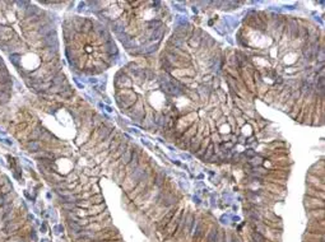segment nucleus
Masks as SVG:
<instances>
[{"instance_id": "5", "label": "nucleus", "mask_w": 325, "mask_h": 242, "mask_svg": "<svg viewBox=\"0 0 325 242\" xmlns=\"http://www.w3.org/2000/svg\"><path fill=\"white\" fill-rule=\"evenodd\" d=\"M202 144V140H199L198 138H195V136H193V138L190 139V152L191 153H196L198 149H199V146H200Z\"/></svg>"}, {"instance_id": "1", "label": "nucleus", "mask_w": 325, "mask_h": 242, "mask_svg": "<svg viewBox=\"0 0 325 242\" xmlns=\"http://www.w3.org/2000/svg\"><path fill=\"white\" fill-rule=\"evenodd\" d=\"M287 28V32L291 35L292 40H296L298 37V23H297V20L295 19H288V26L286 27Z\"/></svg>"}, {"instance_id": "12", "label": "nucleus", "mask_w": 325, "mask_h": 242, "mask_svg": "<svg viewBox=\"0 0 325 242\" xmlns=\"http://www.w3.org/2000/svg\"><path fill=\"white\" fill-rule=\"evenodd\" d=\"M62 208H65V209H73V208H74V204H73V203H71V204H64V205H62Z\"/></svg>"}, {"instance_id": "4", "label": "nucleus", "mask_w": 325, "mask_h": 242, "mask_svg": "<svg viewBox=\"0 0 325 242\" xmlns=\"http://www.w3.org/2000/svg\"><path fill=\"white\" fill-rule=\"evenodd\" d=\"M133 152H134V149H128L126 152H125V153L121 155V163H122L124 166H128V164H129V162L131 161Z\"/></svg>"}, {"instance_id": "6", "label": "nucleus", "mask_w": 325, "mask_h": 242, "mask_svg": "<svg viewBox=\"0 0 325 242\" xmlns=\"http://www.w3.org/2000/svg\"><path fill=\"white\" fill-rule=\"evenodd\" d=\"M9 59H10V61H12V64L14 65V66H17V68H19V65H20V54L19 52H12V54L9 55Z\"/></svg>"}, {"instance_id": "7", "label": "nucleus", "mask_w": 325, "mask_h": 242, "mask_svg": "<svg viewBox=\"0 0 325 242\" xmlns=\"http://www.w3.org/2000/svg\"><path fill=\"white\" fill-rule=\"evenodd\" d=\"M161 68L165 70V71H167V73H171L172 71V69H173V65L171 64V62L167 60L165 56L162 57V60H161Z\"/></svg>"}, {"instance_id": "10", "label": "nucleus", "mask_w": 325, "mask_h": 242, "mask_svg": "<svg viewBox=\"0 0 325 242\" xmlns=\"http://www.w3.org/2000/svg\"><path fill=\"white\" fill-rule=\"evenodd\" d=\"M125 152H126V143H120L119 148H118V152H116V157L124 154Z\"/></svg>"}, {"instance_id": "2", "label": "nucleus", "mask_w": 325, "mask_h": 242, "mask_svg": "<svg viewBox=\"0 0 325 242\" xmlns=\"http://www.w3.org/2000/svg\"><path fill=\"white\" fill-rule=\"evenodd\" d=\"M27 149L29 152H40L41 151V143L37 140H29L27 143Z\"/></svg>"}, {"instance_id": "11", "label": "nucleus", "mask_w": 325, "mask_h": 242, "mask_svg": "<svg viewBox=\"0 0 325 242\" xmlns=\"http://www.w3.org/2000/svg\"><path fill=\"white\" fill-rule=\"evenodd\" d=\"M246 158H253V157H255L256 155V152L254 151V149H247L246 152H245V154H244Z\"/></svg>"}, {"instance_id": "8", "label": "nucleus", "mask_w": 325, "mask_h": 242, "mask_svg": "<svg viewBox=\"0 0 325 242\" xmlns=\"http://www.w3.org/2000/svg\"><path fill=\"white\" fill-rule=\"evenodd\" d=\"M165 182V173L163 172H157L154 176V184L156 186H162Z\"/></svg>"}, {"instance_id": "3", "label": "nucleus", "mask_w": 325, "mask_h": 242, "mask_svg": "<svg viewBox=\"0 0 325 242\" xmlns=\"http://www.w3.org/2000/svg\"><path fill=\"white\" fill-rule=\"evenodd\" d=\"M111 129L107 128V126H101V128L98 129V139L100 140H103V139H106L107 136L111 134Z\"/></svg>"}, {"instance_id": "9", "label": "nucleus", "mask_w": 325, "mask_h": 242, "mask_svg": "<svg viewBox=\"0 0 325 242\" xmlns=\"http://www.w3.org/2000/svg\"><path fill=\"white\" fill-rule=\"evenodd\" d=\"M213 149H214V145L213 144H209V146L207 148V151H205V154L204 155H202V159H209L211 158V157L213 155Z\"/></svg>"}, {"instance_id": "13", "label": "nucleus", "mask_w": 325, "mask_h": 242, "mask_svg": "<svg viewBox=\"0 0 325 242\" xmlns=\"http://www.w3.org/2000/svg\"><path fill=\"white\" fill-rule=\"evenodd\" d=\"M276 83H277V84H282V83H283V78H282V77H278L277 80H276Z\"/></svg>"}]
</instances>
